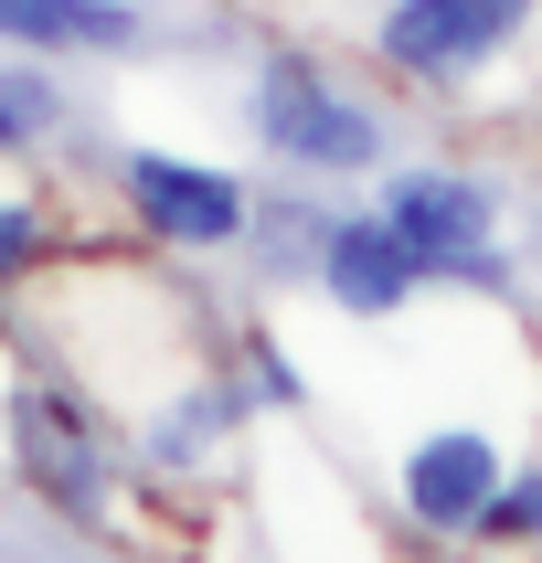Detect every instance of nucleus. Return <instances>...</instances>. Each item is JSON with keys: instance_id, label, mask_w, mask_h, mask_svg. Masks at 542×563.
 <instances>
[{"instance_id": "nucleus-9", "label": "nucleus", "mask_w": 542, "mask_h": 563, "mask_svg": "<svg viewBox=\"0 0 542 563\" xmlns=\"http://www.w3.org/2000/svg\"><path fill=\"white\" fill-rule=\"evenodd\" d=\"M32 128H43V86H11L0 75V150H22Z\"/></svg>"}, {"instance_id": "nucleus-2", "label": "nucleus", "mask_w": 542, "mask_h": 563, "mask_svg": "<svg viewBox=\"0 0 542 563\" xmlns=\"http://www.w3.org/2000/svg\"><path fill=\"white\" fill-rule=\"evenodd\" d=\"M266 139L298 150V159H319V170H362V159H373V128L351 118L309 64H266Z\"/></svg>"}, {"instance_id": "nucleus-3", "label": "nucleus", "mask_w": 542, "mask_h": 563, "mask_svg": "<svg viewBox=\"0 0 542 563\" xmlns=\"http://www.w3.org/2000/svg\"><path fill=\"white\" fill-rule=\"evenodd\" d=\"M383 223L405 234L414 255H436V266H478V191L446 181V170H394V191H383Z\"/></svg>"}, {"instance_id": "nucleus-10", "label": "nucleus", "mask_w": 542, "mask_h": 563, "mask_svg": "<svg viewBox=\"0 0 542 563\" xmlns=\"http://www.w3.org/2000/svg\"><path fill=\"white\" fill-rule=\"evenodd\" d=\"M22 245H32V223L11 213V202H0V266H11V255H22Z\"/></svg>"}, {"instance_id": "nucleus-8", "label": "nucleus", "mask_w": 542, "mask_h": 563, "mask_svg": "<svg viewBox=\"0 0 542 563\" xmlns=\"http://www.w3.org/2000/svg\"><path fill=\"white\" fill-rule=\"evenodd\" d=\"M0 43H139L118 0H0Z\"/></svg>"}, {"instance_id": "nucleus-7", "label": "nucleus", "mask_w": 542, "mask_h": 563, "mask_svg": "<svg viewBox=\"0 0 542 563\" xmlns=\"http://www.w3.org/2000/svg\"><path fill=\"white\" fill-rule=\"evenodd\" d=\"M405 277H414V245L394 223H341V234H330V287H341L351 309H394Z\"/></svg>"}, {"instance_id": "nucleus-6", "label": "nucleus", "mask_w": 542, "mask_h": 563, "mask_svg": "<svg viewBox=\"0 0 542 563\" xmlns=\"http://www.w3.org/2000/svg\"><path fill=\"white\" fill-rule=\"evenodd\" d=\"M11 426H22V468H32V489H43V500H64V510H96V500H107L96 446L75 437V415H64L54 394H22V405H11Z\"/></svg>"}, {"instance_id": "nucleus-4", "label": "nucleus", "mask_w": 542, "mask_h": 563, "mask_svg": "<svg viewBox=\"0 0 542 563\" xmlns=\"http://www.w3.org/2000/svg\"><path fill=\"white\" fill-rule=\"evenodd\" d=\"M128 191H139V213L159 234H181V245H223L234 223H245V191L223 181V170H181V159H128Z\"/></svg>"}, {"instance_id": "nucleus-1", "label": "nucleus", "mask_w": 542, "mask_h": 563, "mask_svg": "<svg viewBox=\"0 0 542 563\" xmlns=\"http://www.w3.org/2000/svg\"><path fill=\"white\" fill-rule=\"evenodd\" d=\"M532 0H394V22H383V54L414 64V75H446V64H478L500 54L510 32H521Z\"/></svg>"}, {"instance_id": "nucleus-5", "label": "nucleus", "mask_w": 542, "mask_h": 563, "mask_svg": "<svg viewBox=\"0 0 542 563\" xmlns=\"http://www.w3.org/2000/svg\"><path fill=\"white\" fill-rule=\"evenodd\" d=\"M405 500L425 510V521H478V510L500 500V446L489 437H425L414 446V468H405Z\"/></svg>"}]
</instances>
